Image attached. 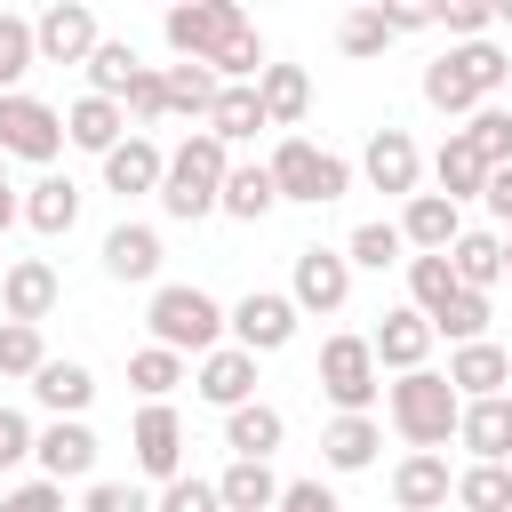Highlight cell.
<instances>
[{"instance_id": "cell-1", "label": "cell", "mask_w": 512, "mask_h": 512, "mask_svg": "<svg viewBox=\"0 0 512 512\" xmlns=\"http://www.w3.org/2000/svg\"><path fill=\"white\" fill-rule=\"evenodd\" d=\"M456 416H464V400H456V384L440 368H416V376H392L384 384V424L408 448H424V456H440L456 440Z\"/></svg>"}, {"instance_id": "cell-2", "label": "cell", "mask_w": 512, "mask_h": 512, "mask_svg": "<svg viewBox=\"0 0 512 512\" xmlns=\"http://www.w3.org/2000/svg\"><path fill=\"white\" fill-rule=\"evenodd\" d=\"M224 176H232V152L208 136V128H192L176 152H168V168H160V216H176V224H200V216H216V192H224Z\"/></svg>"}, {"instance_id": "cell-3", "label": "cell", "mask_w": 512, "mask_h": 512, "mask_svg": "<svg viewBox=\"0 0 512 512\" xmlns=\"http://www.w3.org/2000/svg\"><path fill=\"white\" fill-rule=\"evenodd\" d=\"M144 328H152L160 352H176V360H208V352L224 344V304H216L208 288H192V280H160L152 304H144Z\"/></svg>"}, {"instance_id": "cell-4", "label": "cell", "mask_w": 512, "mask_h": 512, "mask_svg": "<svg viewBox=\"0 0 512 512\" xmlns=\"http://www.w3.org/2000/svg\"><path fill=\"white\" fill-rule=\"evenodd\" d=\"M264 168H272V192L296 200V208H328V200L352 192V160L328 152V144H312V136H280Z\"/></svg>"}, {"instance_id": "cell-5", "label": "cell", "mask_w": 512, "mask_h": 512, "mask_svg": "<svg viewBox=\"0 0 512 512\" xmlns=\"http://www.w3.org/2000/svg\"><path fill=\"white\" fill-rule=\"evenodd\" d=\"M320 392H328L336 416H376V400H384V368H376L368 336H328V344H320Z\"/></svg>"}, {"instance_id": "cell-6", "label": "cell", "mask_w": 512, "mask_h": 512, "mask_svg": "<svg viewBox=\"0 0 512 512\" xmlns=\"http://www.w3.org/2000/svg\"><path fill=\"white\" fill-rule=\"evenodd\" d=\"M296 328H304V312L288 304V288H248L240 304H224V344H240V352H288L296 344Z\"/></svg>"}, {"instance_id": "cell-7", "label": "cell", "mask_w": 512, "mask_h": 512, "mask_svg": "<svg viewBox=\"0 0 512 512\" xmlns=\"http://www.w3.org/2000/svg\"><path fill=\"white\" fill-rule=\"evenodd\" d=\"M64 152V112L56 104H40V96H0V160H32V168H48Z\"/></svg>"}, {"instance_id": "cell-8", "label": "cell", "mask_w": 512, "mask_h": 512, "mask_svg": "<svg viewBox=\"0 0 512 512\" xmlns=\"http://www.w3.org/2000/svg\"><path fill=\"white\" fill-rule=\"evenodd\" d=\"M248 16L232 8V0H176L168 16H160V32H168V48H176V64H208L232 32H240Z\"/></svg>"}, {"instance_id": "cell-9", "label": "cell", "mask_w": 512, "mask_h": 512, "mask_svg": "<svg viewBox=\"0 0 512 512\" xmlns=\"http://www.w3.org/2000/svg\"><path fill=\"white\" fill-rule=\"evenodd\" d=\"M288 304H296L304 320L344 312V304H352V264H344V248H296V264H288Z\"/></svg>"}, {"instance_id": "cell-10", "label": "cell", "mask_w": 512, "mask_h": 512, "mask_svg": "<svg viewBox=\"0 0 512 512\" xmlns=\"http://www.w3.org/2000/svg\"><path fill=\"white\" fill-rule=\"evenodd\" d=\"M360 176H368V192L416 200V192H424V152H416V136H408V128H368V144H360Z\"/></svg>"}, {"instance_id": "cell-11", "label": "cell", "mask_w": 512, "mask_h": 512, "mask_svg": "<svg viewBox=\"0 0 512 512\" xmlns=\"http://www.w3.org/2000/svg\"><path fill=\"white\" fill-rule=\"evenodd\" d=\"M128 448H136V472L168 488L184 472V416H176V400H144L136 424H128Z\"/></svg>"}, {"instance_id": "cell-12", "label": "cell", "mask_w": 512, "mask_h": 512, "mask_svg": "<svg viewBox=\"0 0 512 512\" xmlns=\"http://www.w3.org/2000/svg\"><path fill=\"white\" fill-rule=\"evenodd\" d=\"M96 40H104V24H96L88 0H56V8L32 16V48H40V64H88Z\"/></svg>"}, {"instance_id": "cell-13", "label": "cell", "mask_w": 512, "mask_h": 512, "mask_svg": "<svg viewBox=\"0 0 512 512\" xmlns=\"http://www.w3.org/2000/svg\"><path fill=\"white\" fill-rule=\"evenodd\" d=\"M32 464H40V480H96V432H88V416H48L40 432H32Z\"/></svg>"}, {"instance_id": "cell-14", "label": "cell", "mask_w": 512, "mask_h": 512, "mask_svg": "<svg viewBox=\"0 0 512 512\" xmlns=\"http://www.w3.org/2000/svg\"><path fill=\"white\" fill-rule=\"evenodd\" d=\"M56 296H64V280H56V264H48V256H16V264L0 272V320L40 328V320L56 312Z\"/></svg>"}, {"instance_id": "cell-15", "label": "cell", "mask_w": 512, "mask_h": 512, "mask_svg": "<svg viewBox=\"0 0 512 512\" xmlns=\"http://www.w3.org/2000/svg\"><path fill=\"white\" fill-rule=\"evenodd\" d=\"M432 320L416 312V304H400V312H384L376 320V336H368V352H376V368H392V376H416V368H432Z\"/></svg>"}, {"instance_id": "cell-16", "label": "cell", "mask_w": 512, "mask_h": 512, "mask_svg": "<svg viewBox=\"0 0 512 512\" xmlns=\"http://www.w3.org/2000/svg\"><path fill=\"white\" fill-rule=\"evenodd\" d=\"M400 240H408V256H448L456 248V232H464V208L456 200H440V192H416V200H400Z\"/></svg>"}, {"instance_id": "cell-17", "label": "cell", "mask_w": 512, "mask_h": 512, "mask_svg": "<svg viewBox=\"0 0 512 512\" xmlns=\"http://www.w3.org/2000/svg\"><path fill=\"white\" fill-rule=\"evenodd\" d=\"M192 392H200L208 408H224V416H232V408H248V400H256V352L216 344V352L192 368Z\"/></svg>"}, {"instance_id": "cell-18", "label": "cell", "mask_w": 512, "mask_h": 512, "mask_svg": "<svg viewBox=\"0 0 512 512\" xmlns=\"http://www.w3.org/2000/svg\"><path fill=\"white\" fill-rule=\"evenodd\" d=\"M448 496H456V472H448V456H424V448H408V456L392 464V512H448Z\"/></svg>"}, {"instance_id": "cell-19", "label": "cell", "mask_w": 512, "mask_h": 512, "mask_svg": "<svg viewBox=\"0 0 512 512\" xmlns=\"http://www.w3.org/2000/svg\"><path fill=\"white\" fill-rule=\"evenodd\" d=\"M440 376L456 384V400H496V392L512 384V352H504L496 336H480V344H456Z\"/></svg>"}, {"instance_id": "cell-20", "label": "cell", "mask_w": 512, "mask_h": 512, "mask_svg": "<svg viewBox=\"0 0 512 512\" xmlns=\"http://www.w3.org/2000/svg\"><path fill=\"white\" fill-rule=\"evenodd\" d=\"M160 168H168V152L152 144V136H120L112 152H104V192H120V200H144V192H160Z\"/></svg>"}, {"instance_id": "cell-21", "label": "cell", "mask_w": 512, "mask_h": 512, "mask_svg": "<svg viewBox=\"0 0 512 512\" xmlns=\"http://www.w3.org/2000/svg\"><path fill=\"white\" fill-rule=\"evenodd\" d=\"M256 104H264V128H304V112H312V72L304 64H264L256 72Z\"/></svg>"}, {"instance_id": "cell-22", "label": "cell", "mask_w": 512, "mask_h": 512, "mask_svg": "<svg viewBox=\"0 0 512 512\" xmlns=\"http://www.w3.org/2000/svg\"><path fill=\"white\" fill-rule=\"evenodd\" d=\"M456 440L472 448V464H512V400H464L456 416Z\"/></svg>"}, {"instance_id": "cell-23", "label": "cell", "mask_w": 512, "mask_h": 512, "mask_svg": "<svg viewBox=\"0 0 512 512\" xmlns=\"http://www.w3.org/2000/svg\"><path fill=\"white\" fill-rule=\"evenodd\" d=\"M120 136H128V112H120L112 96H72V104H64V144H72V152H96V160H104Z\"/></svg>"}, {"instance_id": "cell-24", "label": "cell", "mask_w": 512, "mask_h": 512, "mask_svg": "<svg viewBox=\"0 0 512 512\" xmlns=\"http://www.w3.org/2000/svg\"><path fill=\"white\" fill-rule=\"evenodd\" d=\"M160 232L152 224H136V216H120L112 232H104V272L112 280H160Z\"/></svg>"}, {"instance_id": "cell-25", "label": "cell", "mask_w": 512, "mask_h": 512, "mask_svg": "<svg viewBox=\"0 0 512 512\" xmlns=\"http://www.w3.org/2000/svg\"><path fill=\"white\" fill-rule=\"evenodd\" d=\"M288 440V416L272 408V400H248V408H232L224 416V448L240 456V464H272V448Z\"/></svg>"}, {"instance_id": "cell-26", "label": "cell", "mask_w": 512, "mask_h": 512, "mask_svg": "<svg viewBox=\"0 0 512 512\" xmlns=\"http://www.w3.org/2000/svg\"><path fill=\"white\" fill-rule=\"evenodd\" d=\"M424 168H432V184H440V200H456V208L488 192V168H480V152L464 144V128H448V136H440V152H432Z\"/></svg>"}, {"instance_id": "cell-27", "label": "cell", "mask_w": 512, "mask_h": 512, "mask_svg": "<svg viewBox=\"0 0 512 512\" xmlns=\"http://www.w3.org/2000/svg\"><path fill=\"white\" fill-rule=\"evenodd\" d=\"M24 224L40 232V240H64L72 224H80V184L72 176H40V184H24Z\"/></svg>"}, {"instance_id": "cell-28", "label": "cell", "mask_w": 512, "mask_h": 512, "mask_svg": "<svg viewBox=\"0 0 512 512\" xmlns=\"http://www.w3.org/2000/svg\"><path fill=\"white\" fill-rule=\"evenodd\" d=\"M32 400L48 408V416H88V400H96V376H88V360H40V376H32Z\"/></svg>"}, {"instance_id": "cell-29", "label": "cell", "mask_w": 512, "mask_h": 512, "mask_svg": "<svg viewBox=\"0 0 512 512\" xmlns=\"http://www.w3.org/2000/svg\"><path fill=\"white\" fill-rule=\"evenodd\" d=\"M376 448H384V424L376 416H328V432H320V464L328 472H368Z\"/></svg>"}, {"instance_id": "cell-30", "label": "cell", "mask_w": 512, "mask_h": 512, "mask_svg": "<svg viewBox=\"0 0 512 512\" xmlns=\"http://www.w3.org/2000/svg\"><path fill=\"white\" fill-rule=\"evenodd\" d=\"M448 272H456V288H472V296H488L496 280H504V232H456V248H448Z\"/></svg>"}, {"instance_id": "cell-31", "label": "cell", "mask_w": 512, "mask_h": 512, "mask_svg": "<svg viewBox=\"0 0 512 512\" xmlns=\"http://www.w3.org/2000/svg\"><path fill=\"white\" fill-rule=\"evenodd\" d=\"M216 208H224V216H240V224H264V216L280 208V192H272V168H264V160H232V176H224Z\"/></svg>"}, {"instance_id": "cell-32", "label": "cell", "mask_w": 512, "mask_h": 512, "mask_svg": "<svg viewBox=\"0 0 512 512\" xmlns=\"http://www.w3.org/2000/svg\"><path fill=\"white\" fill-rule=\"evenodd\" d=\"M424 104H432V112H448V120H472V112H480V88H472V72H464V56H456V48L424 64Z\"/></svg>"}, {"instance_id": "cell-33", "label": "cell", "mask_w": 512, "mask_h": 512, "mask_svg": "<svg viewBox=\"0 0 512 512\" xmlns=\"http://www.w3.org/2000/svg\"><path fill=\"white\" fill-rule=\"evenodd\" d=\"M216 496H224V512H272V504H280V472L232 456V464L216 472Z\"/></svg>"}, {"instance_id": "cell-34", "label": "cell", "mask_w": 512, "mask_h": 512, "mask_svg": "<svg viewBox=\"0 0 512 512\" xmlns=\"http://www.w3.org/2000/svg\"><path fill=\"white\" fill-rule=\"evenodd\" d=\"M208 136H216L224 152H232V144H256V136H264V104H256V88H216Z\"/></svg>"}, {"instance_id": "cell-35", "label": "cell", "mask_w": 512, "mask_h": 512, "mask_svg": "<svg viewBox=\"0 0 512 512\" xmlns=\"http://www.w3.org/2000/svg\"><path fill=\"white\" fill-rule=\"evenodd\" d=\"M344 264H352V272L408 264V240H400V224H392V216H368V224H352V240H344Z\"/></svg>"}, {"instance_id": "cell-36", "label": "cell", "mask_w": 512, "mask_h": 512, "mask_svg": "<svg viewBox=\"0 0 512 512\" xmlns=\"http://www.w3.org/2000/svg\"><path fill=\"white\" fill-rule=\"evenodd\" d=\"M160 80H168V112L208 128V112H216V72H208V64H160Z\"/></svg>"}, {"instance_id": "cell-37", "label": "cell", "mask_w": 512, "mask_h": 512, "mask_svg": "<svg viewBox=\"0 0 512 512\" xmlns=\"http://www.w3.org/2000/svg\"><path fill=\"white\" fill-rule=\"evenodd\" d=\"M448 504L456 512H512V464H464Z\"/></svg>"}, {"instance_id": "cell-38", "label": "cell", "mask_w": 512, "mask_h": 512, "mask_svg": "<svg viewBox=\"0 0 512 512\" xmlns=\"http://www.w3.org/2000/svg\"><path fill=\"white\" fill-rule=\"evenodd\" d=\"M80 72H88V96H112V104H120V96H128V80L144 72V56H136L128 40H96V56H88Z\"/></svg>"}, {"instance_id": "cell-39", "label": "cell", "mask_w": 512, "mask_h": 512, "mask_svg": "<svg viewBox=\"0 0 512 512\" xmlns=\"http://www.w3.org/2000/svg\"><path fill=\"white\" fill-rule=\"evenodd\" d=\"M488 320H496V304H488V296H472V288H456V296L432 312V336H448V352H456V344H480V336H488Z\"/></svg>"}, {"instance_id": "cell-40", "label": "cell", "mask_w": 512, "mask_h": 512, "mask_svg": "<svg viewBox=\"0 0 512 512\" xmlns=\"http://www.w3.org/2000/svg\"><path fill=\"white\" fill-rule=\"evenodd\" d=\"M128 384H136L144 400H168L176 384H192V360H176V352H160V344H136V352H128Z\"/></svg>"}, {"instance_id": "cell-41", "label": "cell", "mask_w": 512, "mask_h": 512, "mask_svg": "<svg viewBox=\"0 0 512 512\" xmlns=\"http://www.w3.org/2000/svg\"><path fill=\"white\" fill-rule=\"evenodd\" d=\"M464 144L480 152V168L496 176V168H512V112L504 104H480L472 120H464Z\"/></svg>"}, {"instance_id": "cell-42", "label": "cell", "mask_w": 512, "mask_h": 512, "mask_svg": "<svg viewBox=\"0 0 512 512\" xmlns=\"http://www.w3.org/2000/svg\"><path fill=\"white\" fill-rule=\"evenodd\" d=\"M384 40H392V16H384V0H376V8H352V16L336 24V48H344L352 64H368V56H384Z\"/></svg>"}, {"instance_id": "cell-43", "label": "cell", "mask_w": 512, "mask_h": 512, "mask_svg": "<svg viewBox=\"0 0 512 512\" xmlns=\"http://www.w3.org/2000/svg\"><path fill=\"white\" fill-rule=\"evenodd\" d=\"M32 64H40V48H32V16H0V96H16Z\"/></svg>"}, {"instance_id": "cell-44", "label": "cell", "mask_w": 512, "mask_h": 512, "mask_svg": "<svg viewBox=\"0 0 512 512\" xmlns=\"http://www.w3.org/2000/svg\"><path fill=\"white\" fill-rule=\"evenodd\" d=\"M448 296H456V272H448V256H408V304L432 320Z\"/></svg>"}, {"instance_id": "cell-45", "label": "cell", "mask_w": 512, "mask_h": 512, "mask_svg": "<svg viewBox=\"0 0 512 512\" xmlns=\"http://www.w3.org/2000/svg\"><path fill=\"white\" fill-rule=\"evenodd\" d=\"M40 360H48V336L40 328H24V320H0V376H40Z\"/></svg>"}, {"instance_id": "cell-46", "label": "cell", "mask_w": 512, "mask_h": 512, "mask_svg": "<svg viewBox=\"0 0 512 512\" xmlns=\"http://www.w3.org/2000/svg\"><path fill=\"white\" fill-rule=\"evenodd\" d=\"M456 56H464V72H472V88H480V104H496V88L512 80V56H504L496 40H456Z\"/></svg>"}, {"instance_id": "cell-47", "label": "cell", "mask_w": 512, "mask_h": 512, "mask_svg": "<svg viewBox=\"0 0 512 512\" xmlns=\"http://www.w3.org/2000/svg\"><path fill=\"white\" fill-rule=\"evenodd\" d=\"M120 112L136 120V136H144L152 120H168V80H160V64H144V72L128 80V96H120Z\"/></svg>"}, {"instance_id": "cell-48", "label": "cell", "mask_w": 512, "mask_h": 512, "mask_svg": "<svg viewBox=\"0 0 512 512\" xmlns=\"http://www.w3.org/2000/svg\"><path fill=\"white\" fill-rule=\"evenodd\" d=\"M152 512H224V496H216V480H200V472H176V480L152 496Z\"/></svg>"}, {"instance_id": "cell-49", "label": "cell", "mask_w": 512, "mask_h": 512, "mask_svg": "<svg viewBox=\"0 0 512 512\" xmlns=\"http://www.w3.org/2000/svg\"><path fill=\"white\" fill-rule=\"evenodd\" d=\"M432 24H440L448 40H488V32H496L488 0H448V8H432Z\"/></svg>"}, {"instance_id": "cell-50", "label": "cell", "mask_w": 512, "mask_h": 512, "mask_svg": "<svg viewBox=\"0 0 512 512\" xmlns=\"http://www.w3.org/2000/svg\"><path fill=\"white\" fill-rule=\"evenodd\" d=\"M80 512H152V496H144L136 480H88Z\"/></svg>"}, {"instance_id": "cell-51", "label": "cell", "mask_w": 512, "mask_h": 512, "mask_svg": "<svg viewBox=\"0 0 512 512\" xmlns=\"http://www.w3.org/2000/svg\"><path fill=\"white\" fill-rule=\"evenodd\" d=\"M272 512H344L328 480H280V504Z\"/></svg>"}, {"instance_id": "cell-52", "label": "cell", "mask_w": 512, "mask_h": 512, "mask_svg": "<svg viewBox=\"0 0 512 512\" xmlns=\"http://www.w3.org/2000/svg\"><path fill=\"white\" fill-rule=\"evenodd\" d=\"M0 512H64V488L56 480H24V488L0 496Z\"/></svg>"}, {"instance_id": "cell-53", "label": "cell", "mask_w": 512, "mask_h": 512, "mask_svg": "<svg viewBox=\"0 0 512 512\" xmlns=\"http://www.w3.org/2000/svg\"><path fill=\"white\" fill-rule=\"evenodd\" d=\"M24 456H32V424H24L16 408H0V472H8V464H24Z\"/></svg>"}, {"instance_id": "cell-54", "label": "cell", "mask_w": 512, "mask_h": 512, "mask_svg": "<svg viewBox=\"0 0 512 512\" xmlns=\"http://www.w3.org/2000/svg\"><path fill=\"white\" fill-rule=\"evenodd\" d=\"M480 200H488V216H496V224H504V232H512V168H496V176H488V192H480Z\"/></svg>"}, {"instance_id": "cell-55", "label": "cell", "mask_w": 512, "mask_h": 512, "mask_svg": "<svg viewBox=\"0 0 512 512\" xmlns=\"http://www.w3.org/2000/svg\"><path fill=\"white\" fill-rule=\"evenodd\" d=\"M8 224H24V192H16V184L0 192V232H8Z\"/></svg>"}, {"instance_id": "cell-56", "label": "cell", "mask_w": 512, "mask_h": 512, "mask_svg": "<svg viewBox=\"0 0 512 512\" xmlns=\"http://www.w3.org/2000/svg\"><path fill=\"white\" fill-rule=\"evenodd\" d=\"M488 16H496V24H512V0H488Z\"/></svg>"}, {"instance_id": "cell-57", "label": "cell", "mask_w": 512, "mask_h": 512, "mask_svg": "<svg viewBox=\"0 0 512 512\" xmlns=\"http://www.w3.org/2000/svg\"><path fill=\"white\" fill-rule=\"evenodd\" d=\"M504 280H512V232H504Z\"/></svg>"}, {"instance_id": "cell-58", "label": "cell", "mask_w": 512, "mask_h": 512, "mask_svg": "<svg viewBox=\"0 0 512 512\" xmlns=\"http://www.w3.org/2000/svg\"><path fill=\"white\" fill-rule=\"evenodd\" d=\"M0 192H8V160H0Z\"/></svg>"}, {"instance_id": "cell-59", "label": "cell", "mask_w": 512, "mask_h": 512, "mask_svg": "<svg viewBox=\"0 0 512 512\" xmlns=\"http://www.w3.org/2000/svg\"><path fill=\"white\" fill-rule=\"evenodd\" d=\"M504 400H512V384H504Z\"/></svg>"}, {"instance_id": "cell-60", "label": "cell", "mask_w": 512, "mask_h": 512, "mask_svg": "<svg viewBox=\"0 0 512 512\" xmlns=\"http://www.w3.org/2000/svg\"><path fill=\"white\" fill-rule=\"evenodd\" d=\"M504 352H512V344H504Z\"/></svg>"}]
</instances>
